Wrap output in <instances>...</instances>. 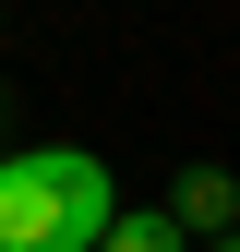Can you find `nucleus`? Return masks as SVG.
<instances>
[{
	"label": "nucleus",
	"instance_id": "3",
	"mask_svg": "<svg viewBox=\"0 0 240 252\" xmlns=\"http://www.w3.org/2000/svg\"><path fill=\"white\" fill-rule=\"evenodd\" d=\"M96 252H192V240H180V228H168V204H156V216H120Z\"/></svg>",
	"mask_w": 240,
	"mask_h": 252
},
{
	"label": "nucleus",
	"instance_id": "4",
	"mask_svg": "<svg viewBox=\"0 0 240 252\" xmlns=\"http://www.w3.org/2000/svg\"><path fill=\"white\" fill-rule=\"evenodd\" d=\"M204 252H240V228H228V240H204Z\"/></svg>",
	"mask_w": 240,
	"mask_h": 252
},
{
	"label": "nucleus",
	"instance_id": "1",
	"mask_svg": "<svg viewBox=\"0 0 240 252\" xmlns=\"http://www.w3.org/2000/svg\"><path fill=\"white\" fill-rule=\"evenodd\" d=\"M120 228L108 156L96 144H24L0 156V252H96Z\"/></svg>",
	"mask_w": 240,
	"mask_h": 252
},
{
	"label": "nucleus",
	"instance_id": "2",
	"mask_svg": "<svg viewBox=\"0 0 240 252\" xmlns=\"http://www.w3.org/2000/svg\"><path fill=\"white\" fill-rule=\"evenodd\" d=\"M168 228H180V240H228V228H240V180H228V168H180Z\"/></svg>",
	"mask_w": 240,
	"mask_h": 252
}]
</instances>
